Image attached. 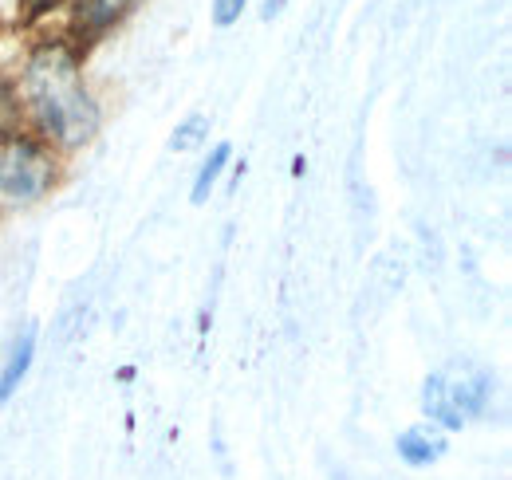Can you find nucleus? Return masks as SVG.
I'll return each instance as SVG.
<instances>
[{"mask_svg": "<svg viewBox=\"0 0 512 480\" xmlns=\"http://www.w3.org/2000/svg\"><path fill=\"white\" fill-rule=\"evenodd\" d=\"M245 4H249V0H213V20H217L221 28H229V24L245 12Z\"/></svg>", "mask_w": 512, "mask_h": 480, "instance_id": "9", "label": "nucleus"}, {"mask_svg": "<svg viewBox=\"0 0 512 480\" xmlns=\"http://www.w3.org/2000/svg\"><path fill=\"white\" fill-rule=\"evenodd\" d=\"M229 146L221 142V146H213V154H209V162L201 166V174H197V181H193V201L201 205L205 197H209V189L217 185V178H221V170H225V162H229Z\"/></svg>", "mask_w": 512, "mask_h": 480, "instance_id": "7", "label": "nucleus"}, {"mask_svg": "<svg viewBox=\"0 0 512 480\" xmlns=\"http://www.w3.org/2000/svg\"><path fill=\"white\" fill-rule=\"evenodd\" d=\"M205 130H209V122L201 119V115H193L190 122H182V126L174 130V150H193V146L205 138Z\"/></svg>", "mask_w": 512, "mask_h": 480, "instance_id": "8", "label": "nucleus"}, {"mask_svg": "<svg viewBox=\"0 0 512 480\" xmlns=\"http://www.w3.org/2000/svg\"><path fill=\"white\" fill-rule=\"evenodd\" d=\"M127 8L130 0H75V8H71V32H75V40H83V44L99 40Z\"/></svg>", "mask_w": 512, "mask_h": 480, "instance_id": "5", "label": "nucleus"}, {"mask_svg": "<svg viewBox=\"0 0 512 480\" xmlns=\"http://www.w3.org/2000/svg\"><path fill=\"white\" fill-rule=\"evenodd\" d=\"M489 394H493V378L489 370L473 366V362H453L446 370L430 374L426 378V390H422V406L434 425L442 429H461L469 418H477L485 406H489Z\"/></svg>", "mask_w": 512, "mask_h": 480, "instance_id": "2", "label": "nucleus"}, {"mask_svg": "<svg viewBox=\"0 0 512 480\" xmlns=\"http://www.w3.org/2000/svg\"><path fill=\"white\" fill-rule=\"evenodd\" d=\"M24 95H28L32 115L44 126V134L64 142V146L87 142L95 134V126H99V111H95V103H91V95L83 87L79 63L60 44H48V48H40L32 56L28 79H24Z\"/></svg>", "mask_w": 512, "mask_h": 480, "instance_id": "1", "label": "nucleus"}, {"mask_svg": "<svg viewBox=\"0 0 512 480\" xmlns=\"http://www.w3.org/2000/svg\"><path fill=\"white\" fill-rule=\"evenodd\" d=\"M60 0H20V8H24V16H40V12H48V8H56Z\"/></svg>", "mask_w": 512, "mask_h": 480, "instance_id": "10", "label": "nucleus"}, {"mask_svg": "<svg viewBox=\"0 0 512 480\" xmlns=\"http://www.w3.org/2000/svg\"><path fill=\"white\" fill-rule=\"evenodd\" d=\"M446 449H449L446 433H442L434 421H426V425H410L406 433H398V457H402L406 465H414V469H426V465L442 461Z\"/></svg>", "mask_w": 512, "mask_h": 480, "instance_id": "4", "label": "nucleus"}, {"mask_svg": "<svg viewBox=\"0 0 512 480\" xmlns=\"http://www.w3.org/2000/svg\"><path fill=\"white\" fill-rule=\"evenodd\" d=\"M52 154L28 138H8L0 150V197L8 201H36L52 185Z\"/></svg>", "mask_w": 512, "mask_h": 480, "instance_id": "3", "label": "nucleus"}, {"mask_svg": "<svg viewBox=\"0 0 512 480\" xmlns=\"http://www.w3.org/2000/svg\"><path fill=\"white\" fill-rule=\"evenodd\" d=\"M32 355H36V331L24 327V331L16 335V343H12V351H8L4 370H0V402H8V398L20 390V382H24L28 366H32Z\"/></svg>", "mask_w": 512, "mask_h": 480, "instance_id": "6", "label": "nucleus"}]
</instances>
